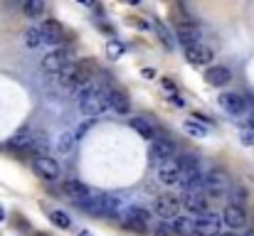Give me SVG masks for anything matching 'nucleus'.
<instances>
[{"mask_svg": "<svg viewBox=\"0 0 254 236\" xmlns=\"http://www.w3.org/2000/svg\"><path fill=\"white\" fill-rule=\"evenodd\" d=\"M79 108H82V113H84L86 118L101 116V113L109 108V103H106V91H101L99 86H94L86 96L79 98Z\"/></svg>", "mask_w": 254, "mask_h": 236, "instance_id": "obj_1", "label": "nucleus"}, {"mask_svg": "<svg viewBox=\"0 0 254 236\" xmlns=\"http://www.w3.org/2000/svg\"><path fill=\"white\" fill-rule=\"evenodd\" d=\"M202 187H205L210 194L220 197V194H225V192L230 189V177H227L225 170H210V172L205 175V180H202Z\"/></svg>", "mask_w": 254, "mask_h": 236, "instance_id": "obj_2", "label": "nucleus"}, {"mask_svg": "<svg viewBox=\"0 0 254 236\" xmlns=\"http://www.w3.org/2000/svg\"><path fill=\"white\" fill-rule=\"evenodd\" d=\"M220 217L212 212H205L195 219V236H217L220 234Z\"/></svg>", "mask_w": 254, "mask_h": 236, "instance_id": "obj_3", "label": "nucleus"}, {"mask_svg": "<svg viewBox=\"0 0 254 236\" xmlns=\"http://www.w3.org/2000/svg\"><path fill=\"white\" fill-rule=\"evenodd\" d=\"M69 59H72V54L67 49H55V52L42 57V69L50 72V74H57V72H62L69 64Z\"/></svg>", "mask_w": 254, "mask_h": 236, "instance_id": "obj_4", "label": "nucleus"}, {"mask_svg": "<svg viewBox=\"0 0 254 236\" xmlns=\"http://www.w3.org/2000/svg\"><path fill=\"white\" fill-rule=\"evenodd\" d=\"M180 204L188 209V214H195V217H200V214H205L207 212V197L200 192V189H195V192H185L183 194V199H180Z\"/></svg>", "mask_w": 254, "mask_h": 236, "instance_id": "obj_5", "label": "nucleus"}, {"mask_svg": "<svg viewBox=\"0 0 254 236\" xmlns=\"http://www.w3.org/2000/svg\"><path fill=\"white\" fill-rule=\"evenodd\" d=\"M32 170H35L42 180H57V177H60V165H57L55 157L37 155L32 160Z\"/></svg>", "mask_w": 254, "mask_h": 236, "instance_id": "obj_6", "label": "nucleus"}, {"mask_svg": "<svg viewBox=\"0 0 254 236\" xmlns=\"http://www.w3.org/2000/svg\"><path fill=\"white\" fill-rule=\"evenodd\" d=\"M178 209H180V202H178L175 197H170V194H161V197H156V202H153V212H156L158 217H163L166 222H170L173 217H178Z\"/></svg>", "mask_w": 254, "mask_h": 236, "instance_id": "obj_7", "label": "nucleus"}, {"mask_svg": "<svg viewBox=\"0 0 254 236\" xmlns=\"http://www.w3.org/2000/svg\"><path fill=\"white\" fill-rule=\"evenodd\" d=\"M40 32H42V42H50V45H64L67 42V32L57 20H47L40 27Z\"/></svg>", "mask_w": 254, "mask_h": 236, "instance_id": "obj_8", "label": "nucleus"}, {"mask_svg": "<svg viewBox=\"0 0 254 236\" xmlns=\"http://www.w3.org/2000/svg\"><path fill=\"white\" fill-rule=\"evenodd\" d=\"M175 155V145H173V141H166V138H153L151 141V160L153 162H166L170 157Z\"/></svg>", "mask_w": 254, "mask_h": 236, "instance_id": "obj_9", "label": "nucleus"}, {"mask_svg": "<svg viewBox=\"0 0 254 236\" xmlns=\"http://www.w3.org/2000/svg\"><path fill=\"white\" fill-rule=\"evenodd\" d=\"M185 59H188L190 64H195V67L210 64V59H212V49H210V47H205L202 42L190 45V47H185Z\"/></svg>", "mask_w": 254, "mask_h": 236, "instance_id": "obj_10", "label": "nucleus"}, {"mask_svg": "<svg viewBox=\"0 0 254 236\" xmlns=\"http://www.w3.org/2000/svg\"><path fill=\"white\" fill-rule=\"evenodd\" d=\"M222 222H225L230 229H242V227H247V212H245V207L227 204L225 212H222Z\"/></svg>", "mask_w": 254, "mask_h": 236, "instance_id": "obj_11", "label": "nucleus"}, {"mask_svg": "<svg viewBox=\"0 0 254 236\" xmlns=\"http://www.w3.org/2000/svg\"><path fill=\"white\" fill-rule=\"evenodd\" d=\"M158 177H161L163 185H178V180H180V162H178L175 157H170V160H166V162H161V167H158Z\"/></svg>", "mask_w": 254, "mask_h": 236, "instance_id": "obj_12", "label": "nucleus"}, {"mask_svg": "<svg viewBox=\"0 0 254 236\" xmlns=\"http://www.w3.org/2000/svg\"><path fill=\"white\" fill-rule=\"evenodd\" d=\"M202 180H205V175L200 172V167H195V170H180V185L185 187V192H195V189H202Z\"/></svg>", "mask_w": 254, "mask_h": 236, "instance_id": "obj_13", "label": "nucleus"}, {"mask_svg": "<svg viewBox=\"0 0 254 236\" xmlns=\"http://www.w3.org/2000/svg\"><path fill=\"white\" fill-rule=\"evenodd\" d=\"M106 103H109L116 113H128V108H131V103H128L126 94H124V91H119V89L106 91Z\"/></svg>", "mask_w": 254, "mask_h": 236, "instance_id": "obj_14", "label": "nucleus"}, {"mask_svg": "<svg viewBox=\"0 0 254 236\" xmlns=\"http://www.w3.org/2000/svg\"><path fill=\"white\" fill-rule=\"evenodd\" d=\"M220 106L227 111V113H242L245 111V106H247V101L240 96V94H222L220 96Z\"/></svg>", "mask_w": 254, "mask_h": 236, "instance_id": "obj_15", "label": "nucleus"}, {"mask_svg": "<svg viewBox=\"0 0 254 236\" xmlns=\"http://www.w3.org/2000/svg\"><path fill=\"white\" fill-rule=\"evenodd\" d=\"M178 40H180L185 47L197 45V42H200V30H197V25H192V22L180 25V27H178Z\"/></svg>", "mask_w": 254, "mask_h": 236, "instance_id": "obj_16", "label": "nucleus"}, {"mask_svg": "<svg viewBox=\"0 0 254 236\" xmlns=\"http://www.w3.org/2000/svg\"><path fill=\"white\" fill-rule=\"evenodd\" d=\"M230 79H232V72L227 67H210L207 74H205V81L210 86H225Z\"/></svg>", "mask_w": 254, "mask_h": 236, "instance_id": "obj_17", "label": "nucleus"}, {"mask_svg": "<svg viewBox=\"0 0 254 236\" xmlns=\"http://www.w3.org/2000/svg\"><path fill=\"white\" fill-rule=\"evenodd\" d=\"M64 192H67L69 199H74V202H82L84 197L91 194V189L86 187L84 182H79V180H67V182H64Z\"/></svg>", "mask_w": 254, "mask_h": 236, "instance_id": "obj_18", "label": "nucleus"}, {"mask_svg": "<svg viewBox=\"0 0 254 236\" xmlns=\"http://www.w3.org/2000/svg\"><path fill=\"white\" fill-rule=\"evenodd\" d=\"M170 227L180 236H195V219H190V217H173Z\"/></svg>", "mask_w": 254, "mask_h": 236, "instance_id": "obj_19", "label": "nucleus"}, {"mask_svg": "<svg viewBox=\"0 0 254 236\" xmlns=\"http://www.w3.org/2000/svg\"><path fill=\"white\" fill-rule=\"evenodd\" d=\"M128 123H131V128H133L141 138H146V141H153V138H156V131H153L151 121H146V118H131Z\"/></svg>", "mask_w": 254, "mask_h": 236, "instance_id": "obj_20", "label": "nucleus"}, {"mask_svg": "<svg viewBox=\"0 0 254 236\" xmlns=\"http://www.w3.org/2000/svg\"><path fill=\"white\" fill-rule=\"evenodd\" d=\"M22 12L27 17H40L45 12V0H22Z\"/></svg>", "mask_w": 254, "mask_h": 236, "instance_id": "obj_21", "label": "nucleus"}, {"mask_svg": "<svg viewBox=\"0 0 254 236\" xmlns=\"http://www.w3.org/2000/svg\"><path fill=\"white\" fill-rule=\"evenodd\" d=\"M22 40H25V45H27L30 49L40 47V45H42V32H40V27H27L25 35H22Z\"/></svg>", "mask_w": 254, "mask_h": 236, "instance_id": "obj_22", "label": "nucleus"}, {"mask_svg": "<svg viewBox=\"0 0 254 236\" xmlns=\"http://www.w3.org/2000/svg\"><path fill=\"white\" fill-rule=\"evenodd\" d=\"M183 131H185L188 136H192V138H205V136H207V126H202V123H197V121H185V123H183Z\"/></svg>", "mask_w": 254, "mask_h": 236, "instance_id": "obj_23", "label": "nucleus"}, {"mask_svg": "<svg viewBox=\"0 0 254 236\" xmlns=\"http://www.w3.org/2000/svg\"><path fill=\"white\" fill-rule=\"evenodd\" d=\"M126 217L133 219V222H138V224H143V227H148V222H151V212L143 209V207H131V209L126 212Z\"/></svg>", "mask_w": 254, "mask_h": 236, "instance_id": "obj_24", "label": "nucleus"}, {"mask_svg": "<svg viewBox=\"0 0 254 236\" xmlns=\"http://www.w3.org/2000/svg\"><path fill=\"white\" fill-rule=\"evenodd\" d=\"M50 219H52V224L60 227V229H72V217H69L67 212H62V209H55V212L50 214Z\"/></svg>", "mask_w": 254, "mask_h": 236, "instance_id": "obj_25", "label": "nucleus"}, {"mask_svg": "<svg viewBox=\"0 0 254 236\" xmlns=\"http://www.w3.org/2000/svg\"><path fill=\"white\" fill-rule=\"evenodd\" d=\"M10 145L12 148H17V150H25V148H32V133H27V131H20L12 141H10Z\"/></svg>", "mask_w": 254, "mask_h": 236, "instance_id": "obj_26", "label": "nucleus"}, {"mask_svg": "<svg viewBox=\"0 0 254 236\" xmlns=\"http://www.w3.org/2000/svg\"><path fill=\"white\" fill-rule=\"evenodd\" d=\"M74 143H77V138H74L72 133H64V136H60V138H57V150H60L62 155H67V153H72Z\"/></svg>", "mask_w": 254, "mask_h": 236, "instance_id": "obj_27", "label": "nucleus"}, {"mask_svg": "<svg viewBox=\"0 0 254 236\" xmlns=\"http://www.w3.org/2000/svg\"><path fill=\"white\" fill-rule=\"evenodd\" d=\"M124 54V45L119 42V40H109V45H106V57L109 59H119Z\"/></svg>", "mask_w": 254, "mask_h": 236, "instance_id": "obj_28", "label": "nucleus"}, {"mask_svg": "<svg viewBox=\"0 0 254 236\" xmlns=\"http://www.w3.org/2000/svg\"><path fill=\"white\" fill-rule=\"evenodd\" d=\"M156 236H180L173 227H170V222H163V224H158V229H156Z\"/></svg>", "mask_w": 254, "mask_h": 236, "instance_id": "obj_29", "label": "nucleus"}, {"mask_svg": "<svg viewBox=\"0 0 254 236\" xmlns=\"http://www.w3.org/2000/svg\"><path fill=\"white\" fill-rule=\"evenodd\" d=\"M156 30H158V35L163 37V42L170 47V45H173V40H170V32L166 30V25H163V22H156Z\"/></svg>", "mask_w": 254, "mask_h": 236, "instance_id": "obj_30", "label": "nucleus"}, {"mask_svg": "<svg viewBox=\"0 0 254 236\" xmlns=\"http://www.w3.org/2000/svg\"><path fill=\"white\" fill-rule=\"evenodd\" d=\"M242 143H245V145H254V131L252 128H245V131H242Z\"/></svg>", "mask_w": 254, "mask_h": 236, "instance_id": "obj_31", "label": "nucleus"}, {"mask_svg": "<svg viewBox=\"0 0 254 236\" xmlns=\"http://www.w3.org/2000/svg\"><path fill=\"white\" fill-rule=\"evenodd\" d=\"M161 86H163V91H168V94H175V91H178V89H175V84H173L170 79H163V81H161Z\"/></svg>", "mask_w": 254, "mask_h": 236, "instance_id": "obj_32", "label": "nucleus"}, {"mask_svg": "<svg viewBox=\"0 0 254 236\" xmlns=\"http://www.w3.org/2000/svg\"><path fill=\"white\" fill-rule=\"evenodd\" d=\"M79 5H84V7H94L96 5V0H77Z\"/></svg>", "mask_w": 254, "mask_h": 236, "instance_id": "obj_33", "label": "nucleus"}, {"mask_svg": "<svg viewBox=\"0 0 254 236\" xmlns=\"http://www.w3.org/2000/svg\"><path fill=\"white\" fill-rule=\"evenodd\" d=\"M217 236H237V234H235V232L230 229V232H220V234H217Z\"/></svg>", "mask_w": 254, "mask_h": 236, "instance_id": "obj_34", "label": "nucleus"}, {"mask_svg": "<svg viewBox=\"0 0 254 236\" xmlns=\"http://www.w3.org/2000/svg\"><path fill=\"white\" fill-rule=\"evenodd\" d=\"M121 2H128V5H138L141 0H121Z\"/></svg>", "mask_w": 254, "mask_h": 236, "instance_id": "obj_35", "label": "nucleus"}, {"mask_svg": "<svg viewBox=\"0 0 254 236\" xmlns=\"http://www.w3.org/2000/svg\"><path fill=\"white\" fill-rule=\"evenodd\" d=\"M2 219H5V209L0 207V222H2Z\"/></svg>", "mask_w": 254, "mask_h": 236, "instance_id": "obj_36", "label": "nucleus"}, {"mask_svg": "<svg viewBox=\"0 0 254 236\" xmlns=\"http://www.w3.org/2000/svg\"><path fill=\"white\" fill-rule=\"evenodd\" d=\"M242 236H254V229H250V232H245Z\"/></svg>", "mask_w": 254, "mask_h": 236, "instance_id": "obj_37", "label": "nucleus"}, {"mask_svg": "<svg viewBox=\"0 0 254 236\" xmlns=\"http://www.w3.org/2000/svg\"><path fill=\"white\" fill-rule=\"evenodd\" d=\"M79 236H91V234H89V232H82V234H79Z\"/></svg>", "mask_w": 254, "mask_h": 236, "instance_id": "obj_38", "label": "nucleus"}]
</instances>
